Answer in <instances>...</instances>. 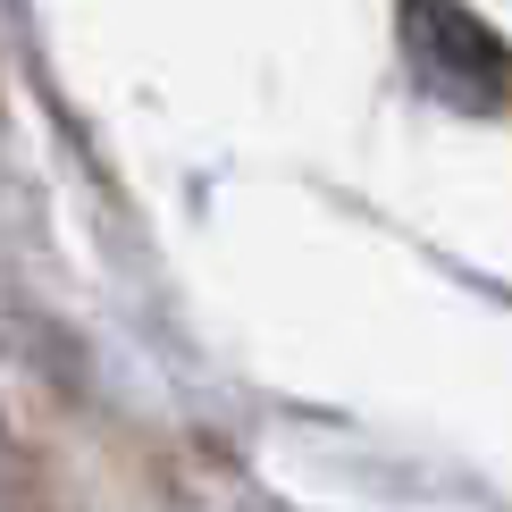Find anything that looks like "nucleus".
Segmentation results:
<instances>
[{"mask_svg": "<svg viewBox=\"0 0 512 512\" xmlns=\"http://www.w3.org/2000/svg\"><path fill=\"white\" fill-rule=\"evenodd\" d=\"M403 42H412L420 76H429L445 101L496 110V93H504V51H496V34H487L471 9H454V0H412V9H403Z\"/></svg>", "mask_w": 512, "mask_h": 512, "instance_id": "f257e3e1", "label": "nucleus"}]
</instances>
